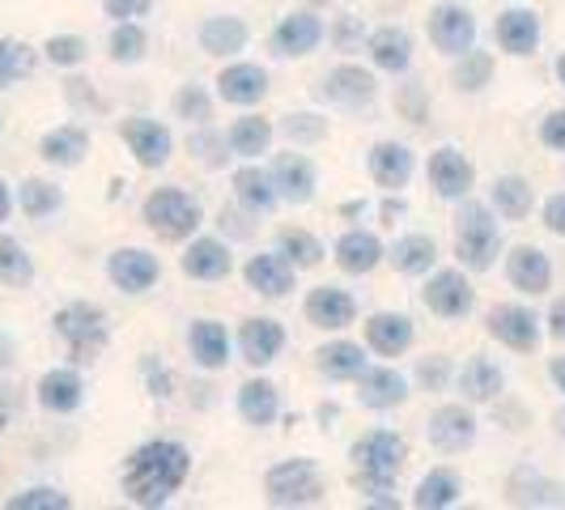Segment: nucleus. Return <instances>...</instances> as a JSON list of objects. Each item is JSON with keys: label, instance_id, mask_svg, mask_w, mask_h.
Listing matches in <instances>:
<instances>
[{"label": "nucleus", "instance_id": "f257e3e1", "mask_svg": "<svg viewBox=\"0 0 565 510\" xmlns=\"http://www.w3.org/2000/svg\"><path fill=\"white\" fill-rule=\"evenodd\" d=\"M188 472H192V455L183 443H170V438L141 443L124 464V498L145 510L167 507L170 498L183 489Z\"/></svg>", "mask_w": 565, "mask_h": 510}, {"label": "nucleus", "instance_id": "f03ea898", "mask_svg": "<svg viewBox=\"0 0 565 510\" xmlns=\"http://www.w3.org/2000/svg\"><path fill=\"white\" fill-rule=\"evenodd\" d=\"M408 459V447L404 438L392 434V429H370L366 438L353 443V464H358V489L366 493L370 502L379 507H396L392 498V485H396V472Z\"/></svg>", "mask_w": 565, "mask_h": 510}, {"label": "nucleus", "instance_id": "7ed1b4c3", "mask_svg": "<svg viewBox=\"0 0 565 510\" xmlns=\"http://www.w3.org/2000/svg\"><path fill=\"white\" fill-rule=\"evenodd\" d=\"M498 247H502V234H498L493 209L481 204V200L463 196L459 213H455V252H459V264L472 268V273H489Z\"/></svg>", "mask_w": 565, "mask_h": 510}, {"label": "nucleus", "instance_id": "20e7f679", "mask_svg": "<svg viewBox=\"0 0 565 510\" xmlns=\"http://www.w3.org/2000/svg\"><path fill=\"white\" fill-rule=\"evenodd\" d=\"M52 323H56V337L68 344V358L82 362V366L94 362L107 349V340H111L107 311L94 307V302H68V307H60Z\"/></svg>", "mask_w": 565, "mask_h": 510}, {"label": "nucleus", "instance_id": "39448f33", "mask_svg": "<svg viewBox=\"0 0 565 510\" xmlns=\"http://www.w3.org/2000/svg\"><path fill=\"white\" fill-rule=\"evenodd\" d=\"M141 217L145 226L153 230L162 243H183V238H192L204 222V213H200V200H192L183 188H158V192H149L141 204Z\"/></svg>", "mask_w": 565, "mask_h": 510}, {"label": "nucleus", "instance_id": "423d86ee", "mask_svg": "<svg viewBox=\"0 0 565 510\" xmlns=\"http://www.w3.org/2000/svg\"><path fill=\"white\" fill-rule=\"evenodd\" d=\"M264 498L281 510L319 507L323 502V472L315 459H281L264 477Z\"/></svg>", "mask_w": 565, "mask_h": 510}, {"label": "nucleus", "instance_id": "0eeeda50", "mask_svg": "<svg viewBox=\"0 0 565 510\" xmlns=\"http://www.w3.org/2000/svg\"><path fill=\"white\" fill-rule=\"evenodd\" d=\"M379 85H374V73L358 68V64H337L332 73H323V82L315 85V98L328 103V107H340V111H358L374 103Z\"/></svg>", "mask_w": 565, "mask_h": 510}, {"label": "nucleus", "instance_id": "6e6552de", "mask_svg": "<svg viewBox=\"0 0 565 510\" xmlns=\"http://www.w3.org/2000/svg\"><path fill=\"white\" fill-rule=\"evenodd\" d=\"M425 438H429V447L438 455L468 451V447L477 443V417H472V408H463V404H443V408H434L429 422H425Z\"/></svg>", "mask_w": 565, "mask_h": 510}, {"label": "nucleus", "instance_id": "1a4fd4ad", "mask_svg": "<svg viewBox=\"0 0 565 510\" xmlns=\"http://www.w3.org/2000/svg\"><path fill=\"white\" fill-rule=\"evenodd\" d=\"M422 302L438 319H463V315L472 311V302H477V289H472V281L459 268H443V273H434L425 281Z\"/></svg>", "mask_w": 565, "mask_h": 510}, {"label": "nucleus", "instance_id": "9d476101", "mask_svg": "<svg viewBox=\"0 0 565 510\" xmlns=\"http://www.w3.org/2000/svg\"><path fill=\"white\" fill-rule=\"evenodd\" d=\"M425 174H429V188L443 200H463L472 192V183H477V167H472V162L463 158V149H455V145L434 149Z\"/></svg>", "mask_w": 565, "mask_h": 510}, {"label": "nucleus", "instance_id": "9b49d317", "mask_svg": "<svg viewBox=\"0 0 565 510\" xmlns=\"http://www.w3.org/2000/svg\"><path fill=\"white\" fill-rule=\"evenodd\" d=\"M429 43L443 56H463L477 43V18L463 4H438V9H429Z\"/></svg>", "mask_w": 565, "mask_h": 510}, {"label": "nucleus", "instance_id": "f8f14e48", "mask_svg": "<svg viewBox=\"0 0 565 510\" xmlns=\"http://www.w3.org/2000/svg\"><path fill=\"white\" fill-rule=\"evenodd\" d=\"M119 137L128 141L132 158H137L141 167L158 170V167H167V162H170L174 137H170L167 124H158V119H145V115H132V119H124V124H119Z\"/></svg>", "mask_w": 565, "mask_h": 510}, {"label": "nucleus", "instance_id": "ddd939ff", "mask_svg": "<svg viewBox=\"0 0 565 510\" xmlns=\"http://www.w3.org/2000/svg\"><path fill=\"white\" fill-rule=\"evenodd\" d=\"M484 328H489V337L498 340V344H507L514 353H532L540 344V319L527 307H514V302L493 307L489 319H484Z\"/></svg>", "mask_w": 565, "mask_h": 510}, {"label": "nucleus", "instance_id": "4468645a", "mask_svg": "<svg viewBox=\"0 0 565 510\" xmlns=\"http://www.w3.org/2000/svg\"><path fill=\"white\" fill-rule=\"evenodd\" d=\"M302 315H307L311 328L340 332V328H349V323L358 319V302H353V294L340 289V285H315L311 294H307V302H302Z\"/></svg>", "mask_w": 565, "mask_h": 510}, {"label": "nucleus", "instance_id": "2eb2a0df", "mask_svg": "<svg viewBox=\"0 0 565 510\" xmlns=\"http://www.w3.org/2000/svg\"><path fill=\"white\" fill-rule=\"evenodd\" d=\"M323 18L319 13H311V9H298V13H289V18H281L277 22V30H273V52L277 56H311L315 47L323 43Z\"/></svg>", "mask_w": 565, "mask_h": 510}, {"label": "nucleus", "instance_id": "dca6fc26", "mask_svg": "<svg viewBox=\"0 0 565 510\" xmlns=\"http://www.w3.org/2000/svg\"><path fill=\"white\" fill-rule=\"evenodd\" d=\"M107 277L124 294H145L149 285L162 277V264H158V255H149L145 247H119L107 259Z\"/></svg>", "mask_w": 565, "mask_h": 510}, {"label": "nucleus", "instance_id": "f3484780", "mask_svg": "<svg viewBox=\"0 0 565 510\" xmlns=\"http://www.w3.org/2000/svg\"><path fill=\"white\" fill-rule=\"evenodd\" d=\"M273 188H277V196L289 200V204H311L315 200V188H319V174H315L311 158H302V153H277V162H273Z\"/></svg>", "mask_w": 565, "mask_h": 510}, {"label": "nucleus", "instance_id": "a211bd4d", "mask_svg": "<svg viewBox=\"0 0 565 510\" xmlns=\"http://www.w3.org/2000/svg\"><path fill=\"white\" fill-rule=\"evenodd\" d=\"M285 349V328L277 319H268V315H259V319H247L243 328H238V353H243V362L247 366H268V362H277Z\"/></svg>", "mask_w": 565, "mask_h": 510}, {"label": "nucleus", "instance_id": "6ab92c4d", "mask_svg": "<svg viewBox=\"0 0 565 510\" xmlns=\"http://www.w3.org/2000/svg\"><path fill=\"white\" fill-rule=\"evenodd\" d=\"M507 281L519 289V294H527V298H536V294H548V285H553V264H548V255L532 247V243H523V247H514L507 255Z\"/></svg>", "mask_w": 565, "mask_h": 510}, {"label": "nucleus", "instance_id": "aec40b11", "mask_svg": "<svg viewBox=\"0 0 565 510\" xmlns=\"http://www.w3.org/2000/svg\"><path fill=\"white\" fill-rule=\"evenodd\" d=\"M370 167V179L379 183V188H387V192H399V188H408V179H413V149L399 141H379L370 149L366 158Z\"/></svg>", "mask_w": 565, "mask_h": 510}, {"label": "nucleus", "instance_id": "412c9836", "mask_svg": "<svg viewBox=\"0 0 565 510\" xmlns=\"http://www.w3.org/2000/svg\"><path fill=\"white\" fill-rule=\"evenodd\" d=\"M294 264L285 259L281 252H259L247 259V268H243V277L252 285L255 294H264V298H285L289 289H294Z\"/></svg>", "mask_w": 565, "mask_h": 510}, {"label": "nucleus", "instance_id": "4be33fe9", "mask_svg": "<svg viewBox=\"0 0 565 510\" xmlns=\"http://www.w3.org/2000/svg\"><path fill=\"white\" fill-rule=\"evenodd\" d=\"M82 400H85V383L73 366H56L39 379V404H43L47 413H56V417L77 413Z\"/></svg>", "mask_w": 565, "mask_h": 510}, {"label": "nucleus", "instance_id": "5701e85b", "mask_svg": "<svg viewBox=\"0 0 565 510\" xmlns=\"http://www.w3.org/2000/svg\"><path fill=\"white\" fill-rule=\"evenodd\" d=\"M268 94V73L259 64H226L217 73V98L234 107H255Z\"/></svg>", "mask_w": 565, "mask_h": 510}, {"label": "nucleus", "instance_id": "b1692460", "mask_svg": "<svg viewBox=\"0 0 565 510\" xmlns=\"http://www.w3.org/2000/svg\"><path fill=\"white\" fill-rule=\"evenodd\" d=\"M179 268L192 281H222V277H230L234 259H230V247L222 238H192L183 259H179Z\"/></svg>", "mask_w": 565, "mask_h": 510}, {"label": "nucleus", "instance_id": "393cba45", "mask_svg": "<svg viewBox=\"0 0 565 510\" xmlns=\"http://www.w3.org/2000/svg\"><path fill=\"white\" fill-rule=\"evenodd\" d=\"M358 400L366 408H396L408 400V379L392 366H366L358 374Z\"/></svg>", "mask_w": 565, "mask_h": 510}, {"label": "nucleus", "instance_id": "a878e982", "mask_svg": "<svg viewBox=\"0 0 565 510\" xmlns=\"http://www.w3.org/2000/svg\"><path fill=\"white\" fill-rule=\"evenodd\" d=\"M383 243H379V234H370V230H344L337 238V264L349 273V277H366L374 273L379 264H383Z\"/></svg>", "mask_w": 565, "mask_h": 510}, {"label": "nucleus", "instance_id": "bb28decb", "mask_svg": "<svg viewBox=\"0 0 565 510\" xmlns=\"http://www.w3.org/2000/svg\"><path fill=\"white\" fill-rule=\"evenodd\" d=\"M247 39H252V30L243 18H234V13H213V18H204V26H200V52H209V56H238L243 47H247Z\"/></svg>", "mask_w": 565, "mask_h": 510}, {"label": "nucleus", "instance_id": "cd10ccee", "mask_svg": "<svg viewBox=\"0 0 565 510\" xmlns=\"http://www.w3.org/2000/svg\"><path fill=\"white\" fill-rule=\"evenodd\" d=\"M366 344L379 358H399L413 344V319L399 311H379L366 319Z\"/></svg>", "mask_w": 565, "mask_h": 510}, {"label": "nucleus", "instance_id": "c85d7f7f", "mask_svg": "<svg viewBox=\"0 0 565 510\" xmlns=\"http://www.w3.org/2000/svg\"><path fill=\"white\" fill-rule=\"evenodd\" d=\"M498 47L510 52V56H532L540 47V18L532 9H507L502 18H498Z\"/></svg>", "mask_w": 565, "mask_h": 510}, {"label": "nucleus", "instance_id": "c756f323", "mask_svg": "<svg viewBox=\"0 0 565 510\" xmlns=\"http://www.w3.org/2000/svg\"><path fill=\"white\" fill-rule=\"evenodd\" d=\"M188 349L200 370H222L230 362V332L217 319H196L188 328Z\"/></svg>", "mask_w": 565, "mask_h": 510}, {"label": "nucleus", "instance_id": "7c9ffc66", "mask_svg": "<svg viewBox=\"0 0 565 510\" xmlns=\"http://www.w3.org/2000/svg\"><path fill=\"white\" fill-rule=\"evenodd\" d=\"M238 417L255 429H264V425H273L281 417V392L268 383V379H247L243 387H238Z\"/></svg>", "mask_w": 565, "mask_h": 510}, {"label": "nucleus", "instance_id": "2f4dec72", "mask_svg": "<svg viewBox=\"0 0 565 510\" xmlns=\"http://www.w3.org/2000/svg\"><path fill=\"white\" fill-rule=\"evenodd\" d=\"M366 52L383 73L399 77V73H408V64H413V39H408V30L383 26V30H374V34H370Z\"/></svg>", "mask_w": 565, "mask_h": 510}, {"label": "nucleus", "instance_id": "473e14b6", "mask_svg": "<svg viewBox=\"0 0 565 510\" xmlns=\"http://www.w3.org/2000/svg\"><path fill=\"white\" fill-rule=\"evenodd\" d=\"M234 200L252 213V217H259V213H273L277 209V188H273V174L259 167H243L234 170Z\"/></svg>", "mask_w": 565, "mask_h": 510}, {"label": "nucleus", "instance_id": "72a5a7b5", "mask_svg": "<svg viewBox=\"0 0 565 510\" xmlns=\"http://www.w3.org/2000/svg\"><path fill=\"white\" fill-rule=\"evenodd\" d=\"M39 153L52 167H77L85 153H89V132H85L82 124H60V128H52L39 141Z\"/></svg>", "mask_w": 565, "mask_h": 510}, {"label": "nucleus", "instance_id": "f704fd0d", "mask_svg": "<svg viewBox=\"0 0 565 510\" xmlns=\"http://www.w3.org/2000/svg\"><path fill=\"white\" fill-rule=\"evenodd\" d=\"M315 366H319V374H328L337 383H349V379H358L366 370V349L353 344V340H332V344H323L315 353Z\"/></svg>", "mask_w": 565, "mask_h": 510}, {"label": "nucleus", "instance_id": "c9c22d12", "mask_svg": "<svg viewBox=\"0 0 565 510\" xmlns=\"http://www.w3.org/2000/svg\"><path fill=\"white\" fill-rule=\"evenodd\" d=\"M502 387H507V374L493 366L489 358H472L468 366L459 370V392H463V400H472V404L498 400L502 396Z\"/></svg>", "mask_w": 565, "mask_h": 510}, {"label": "nucleus", "instance_id": "e433bc0d", "mask_svg": "<svg viewBox=\"0 0 565 510\" xmlns=\"http://www.w3.org/2000/svg\"><path fill=\"white\" fill-rule=\"evenodd\" d=\"M387 259L396 264V273H404V277H422L438 259V243L429 234H404V238H396V247H392Z\"/></svg>", "mask_w": 565, "mask_h": 510}, {"label": "nucleus", "instance_id": "4c0bfd02", "mask_svg": "<svg viewBox=\"0 0 565 510\" xmlns=\"http://www.w3.org/2000/svg\"><path fill=\"white\" fill-rule=\"evenodd\" d=\"M510 502L514 507H557L562 498H557V485L548 481V477H540L536 468H514V477L507 485Z\"/></svg>", "mask_w": 565, "mask_h": 510}, {"label": "nucleus", "instance_id": "58836bf2", "mask_svg": "<svg viewBox=\"0 0 565 510\" xmlns=\"http://www.w3.org/2000/svg\"><path fill=\"white\" fill-rule=\"evenodd\" d=\"M226 141L234 158H259V153H268V145H273V124L259 119V115H243V119L230 124Z\"/></svg>", "mask_w": 565, "mask_h": 510}, {"label": "nucleus", "instance_id": "ea45409f", "mask_svg": "<svg viewBox=\"0 0 565 510\" xmlns=\"http://www.w3.org/2000/svg\"><path fill=\"white\" fill-rule=\"evenodd\" d=\"M493 209L507 217V222H523L527 213H532V204H536V192H532V183L527 179H519V174H502L498 183H493Z\"/></svg>", "mask_w": 565, "mask_h": 510}, {"label": "nucleus", "instance_id": "a19ab883", "mask_svg": "<svg viewBox=\"0 0 565 510\" xmlns=\"http://www.w3.org/2000/svg\"><path fill=\"white\" fill-rule=\"evenodd\" d=\"M459 493H463V485L455 477L451 468H434V472H425L422 485H417V493H413V507L417 510H447L459 502Z\"/></svg>", "mask_w": 565, "mask_h": 510}, {"label": "nucleus", "instance_id": "79ce46f5", "mask_svg": "<svg viewBox=\"0 0 565 510\" xmlns=\"http://www.w3.org/2000/svg\"><path fill=\"white\" fill-rule=\"evenodd\" d=\"M34 281V259L18 238H0V285L9 289H26Z\"/></svg>", "mask_w": 565, "mask_h": 510}, {"label": "nucleus", "instance_id": "37998d69", "mask_svg": "<svg viewBox=\"0 0 565 510\" xmlns=\"http://www.w3.org/2000/svg\"><path fill=\"white\" fill-rule=\"evenodd\" d=\"M34 73V47L22 39H0V89L26 82Z\"/></svg>", "mask_w": 565, "mask_h": 510}, {"label": "nucleus", "instance_id": "c03bdc74", "mask_svg": "<svg viewBox=\"0 0 565 510\" xmlns=\"http://www.w3.org/2000/svg\"><path fill=\"white\" fill-rule=\"evenodd\" d=\"M277 252L294 264V268H315L319 259H323V243L307 234V230H281L277 234Z\"/></svg>", "mask_w": 565, "mask_h": 510}, {"label": "nucleus", "instance_id": "a18cd8bd", "mask_svg": "<svg viewBox=\"0 0 565 510\" xmlns=\"http://www.w3.org/2000/svg\"><path fill=\"white\" fill-rule=\"evenodd\" d=\"M455 60H459V64H455V85H459V89L477 94V89L489 85V77H493V56H489V52L468 47L463 56H455Z\"/></svg>", "mask_w": 565, "mask_h": 510}, {"label": "nucleus", "instance_id": "49530a36", "mask_svg": "<svg viewBox=\"0 0 565 510\" xmlns=\"http://www.w3.org/2000/svg\"><path fill=\"white\" fill-rule=\"evenodd\" d=\"M149 52V34L137 22H115L111 30V60L115 64H137Z\"/></svg>", "mask_w": 565, "mask_h": 510}, {"label": "nucleus", "instance_id": "de8ad7c7", "mask_svg": "<svg viewBox=\"0 0 565 510\" xmlns=\"http://www.w3.org/2000/svg\"><path fill=\"white\" fill-rule=\"evenodd\" d=\"M18 200H22V213L34 217V222H39V217H52L60 204H64L56 183H43V179H26V183H22V196Z\"/></svg>", "mask_w": 565, "mask_h": 510}, {"label": "nucleus", "instance_id": "09e8293b", "mask_svg": "<svg viewBox=\"0 0 565 510\" xmlns=\"http://www.w3.org/2000/svg\"><path fill=\"white\" fill-rule=\"evenodd\" d=\"M188 149H192V153H196L209 170L226 167L230 158H234V153H226V149H230L226 137H222V132H213V128H204V124H200V132H192V137H188Z\"/></svg>", "mask_w": 565, "mask_h": 510}, {"label": "nucleus", "instance_id": "8fccbe9b", "mask_svg": "<svg viewBox=\"0 0 565 510\" xmlns=\"http://www.w3.org/2000/svg\"><path fill=\"white\" fill-rule=\"evenodd\" d=\"M43 56L52 60L56 68H77V64L89 56V47H85L82 34H52V39L43 43Z\"/></svg>", "mask_w": 565, "mask_h": 510}, {"label": "nucleus", "instance_id": "3c124183", "mask_svg": "<svg viewBox=\"0 0 565 510\" xmlns=\"http://www.w3.org/2000/svg\"><path fill=\"white\" fill-rule=\"evenodd\" d=\"M174 115L188 119V124H209L213 103H209V94H204L200 85H183V89L174 94Z\"/></svg>", "mask_w": 565, "mask_h": 510}, {"label": "nucleus", "instance_id": "603ef678", "mask_svg": "<svg viewBox=\"0 0 565 510\" xmlns=\"http://www.w3.org/2000/svg\"><path fill=\"white\" fill-rule=\"evenodd\" d=\"M68 493H60V489H26V493H18V498H9V510H68Z\"/></svg>", "mask_w": 565, "mask_h": 510}, {"label": "nucleus", "instance_id": "864d4df0", "mask_svg": "<svg viewBox=\"0 0 565 510\" xmlns=\"http://www.w3.org/2000/svg\"><path fill=\"white\" fill-rule=\"evenodd\" d=\"M323 132H328V119H319V115H311V111L289 115V119H285V137H289L294 145H315Z\"/></svg>", "mask_w": 565, "mask_h": 510}, {"label": "nucleus", "instance_id": "5fc2aeb1", "mask_svg": "<svg viewBox=\"0 0 565 510\" xmlns=\"http://www.w3.org/2000/svg\"><path fill=\"white\" fill-rule=\"evenodd\" d=\"M103 9L115 22H132V18H145L153 9V0H103Z\"/></svg>", "mask_w": 565, "mask_h": 510}, {"label": "nucleus", "instance_id": "6e6d98bb", "mask_svg": "<svg viewBox=\"0 0 565 510\" xmlns=\"http://www.w3.org/2000/svg\"><path fill=\"white\" fill-rule=\"evenodd\" d=\"M540 141L553 153H565V111H553L544 124H540Z\"/></svg>", "mask_w": 565, "mask_h": 510}, {"label": "nucleus", "instance_id": "4d7b16f0", "mask_svg": "<svg viewBox=\"0 0 565 510\" xmlns=\"http://www.w3.org/2000/svg\"><path fill=\"white\" fill-rule=\"evenodd\" d=\"M447 374H451L447 358H429V362H422V366H417V379H422L425 387H434V392L447 383Z\"/></svg>", "mask_w": 565, "mask_h": 510}, {"label": "nucleus", "instance_id": "13d9d810", "mask_svg": "<svg viewBox=\"0 0 565 510\" xmlns=\"http://www.w3.org/2000/svg\"><path fill=\"white\" fill-rule=\"evenodd\" d=\"M544 226L553 230L557 238H565V192L548 196V204H544Z\"/></svg>", "mask_w": 565, "mask_h": 510}, {"label": "nucleus", "instance_id": "bf43d9fd", "mask_svg": "<svg viewBox=\"0 0 565 510\" xmlns=\"http://www.w3.org/2000/svg\"><path fill=\"white\" fill-rule=\"evenodd\" d=\"M544 323H548V337L565 340V298H557V302L548 307V319H544Z\"/></svg>", "mask_w": 565, "mask_h": 510}, {"label": "nucleus", "instance_id": "052dcab7", "mask_svg": "<svg viewBox=\"0 0 565 510\" xmlns=\"http://www.w3.org/2000/svg\"><path fill=\"white\" fill-rule=\"evenodd\" d=\"M548 379L557 383V392H565V358H553V362H548Z\"/></svg>", "mask_w": 565, "mask_h": 510}, {"label": "nucleus", "instance_id": "680f3d73", "mask_svg": "<svg viewBox=\"0 0 565 510\" xmlns=\"http://www.w3.org/2000/svg\"><path fill=\"white\" fill-rule=\"evenodd\" d=\"M9 213H13V196H9V183L0 179V222H9Z\"/></svg>", "mask_w": 565, "mask_h": 510}, {"label": "nucleus", "instance_id": "e2e57ef3", "mask_svg": "<svg viewBox=\"0 0 565 510\" xmlns=\"http://www.w3.org/2000/svg\"><path fill=\"white\" fill-rule=\"evenodd\" d=\"M4 425H9V400L0 396V429H4Z\"/></svg>", "mask_w": 565, "mask_h": 510}, {"label": "nucleus", "instance_id": "0e129e2a", "mask_svg": "<svg viewBox=\"0 0 565 510\" xmlns=\"http://www.w3.org/2000/svg\"><path fill=\"white\" fill-rule=\"evenodd\" d=\"M557 82H562V85H565V56H562V60H557Z\"/></svg>", "mask_w": 565, "mask_h": 510}, {"label": "nucleus", "instance_id": "69168bd1", "mask_svg": "<svg viewBox=\"0 0 565 510\" xmlns=\"http://www.w3.org/2000/svg\"><path fill=\"white\" fill-rule=\"evenodd\" d=\"M557 429H562V434H565V413H562V417H557Z\"/></svg>", "mask_w": 565, "mask_h": 510}]
</instances>
